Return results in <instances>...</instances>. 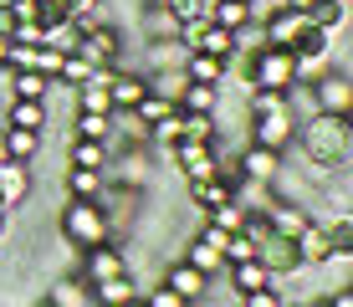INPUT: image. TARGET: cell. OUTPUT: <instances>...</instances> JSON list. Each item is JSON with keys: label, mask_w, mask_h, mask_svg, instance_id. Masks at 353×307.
<instances>
[{"label": "cell", "mask_w": 353, "mask_h": 307, "mask_svg": "<svg viewBox=\"0 0 353 307\" xmlns=\"http://www.w3.org/2000/svg\"><path fill=\"white\" fill-rule=\"evenodd\" d=\"M297 143H302V159H307V175L318 169V179L348 169V154H353V133H348V118H333V113H312L297 123Z\"/></svg>", "instance_id": "6da1fadb"}, {"label": "cell", "mask_w": 353, "mask_h": 307, "mask_svg": "<svg viewBox=\"0 0 353 307\" xmlns=\"http://www.w3.org/2000/svg\"><path fill=\"white\" fill-rule=\"evenodd\" d=\"M57 230H62L67 246H77V251H92V246L108 241V215L97 200H62V210H57Z\"/></svg>", "instance_id": "7a4b0ae2"}, {"label": "cell", "mask_w": 353, "mask_h": 307, "mask_svg": "<svg viewBox=\"0 0 353 307\" xmlns=\"http://www.w3.org/2000/svg\"><path fill=\"white\" fill-rule=\"evenodd\" d=\"M246 88H272V92L297 88V61L287 46H261L256 57H246Z\"/></svg>", "instance_id": "3957f363"}, {"label": "cell", "mask_w": 353, "mask_h": 307, "mask_svg": "<svg viewBox=\"0 0 353 307\" xmlns=\"http://www.w3.org/2000/svg\"><path fill=\"white\" fill-rule=\"evenodd\" d=\"M307 92H312V108H318V113H333V118L353 113V82H348V72L338 67V61L323 72V77L307 82Z\"/></svg>", "instance_id": "277c9868"}, {"label": "cell", "mask_w": 353, "mask_h": 307, "mask_svg": "<svg viewBox=\"0 0 353 307\" xmlns=\"http://www.w3.org/2000/svg\"><path fill=\"white\" fill-rule=\"evenodd\" d=\"M77 57H88L92 67H118V61H123V31H118L113 21H92V26H82Z\"/></svg>", "instance_id": "5b68a950"}, {"label": "cell", "mask_w": 353, "mask_h": 307, "mask_svg": "<svg viewBox=\"0 0 353 307\" xmlns=\"http://www.w3.org/2000/svg\"><path fill=\"white\" fill-rule=\"evenodd\" d=\"M169 164L179 169V179L185 184H200V179H215V164H221V154H215V143H174L169 149Z\"/></svg>", "instance_id": "8992f818"}, {"label": "cell", "mask_w": 353, "mask_h": 307, "mask_svg": "<svg viewBox=\"0 0 353 307\" xmlns=\"http://www.w3.org/2000/svg\"><path fill=\"white\" fill-rule=\"evenodd\" d=\"M251 143H256V149H272V154H287L292 143H297V118H292V108L251 118Z\"/></svg>", "instance_id": "52a82bcc"}, {"label": "cell", "mask_w": 353, "mask_h": 307, "mask_svg": "<svg viewBox=\"0 0 353 307\" xmlns=\"http://www.w3.org/2000/svg\"><path fill=\"white\" fill-rule=\"evenodd\" d=\"M256 261L266 266V272H272V281H282V277H297V272H302L292 236H276V230H266V236L256 241Z\"/></svg>", "instance_id": "ba28073f"}, {"label": "cell", "mask_w": 353, "mask_h": 307, "mask_svg": "<svg viewBox=\"0 0 353 307\" xmlns=\"http://www.w3.org/2000/svg\"><path fill=\"white\" fill-rule=\"evenodd\" d=\"M128 272V256H123V246L118 241H103V246H92V251H82V281H108V277H123Z\"/></svg>", "instance_id": "9c48e42d"}, {"label": "cell", "mask_w": 353, "mask_h": 307, "mask_svg": "<svg viewBox=\"0 0 353 307\" xmlns=\"http://www.w3.org/2000/svg\"><path fill=\"white\" fill-rule=\"evenodd\" d=\"M282 164H287V154L256 149V143H246V149L236 154V169H241V179H246V184H272L276 175H282Z\"/></svg>", "instance_id": "30bf717a"}, {"label": "cell", "mask_w": 353, "mask_h": 307, "mask_svg": "<svg viewBox=\"0 0 353 307\" xmlns=\"http://www.w3.org/2000/svg\"><path fill=\"white\" fill-rule=\"evenodd\" d=\"M149 92V82H143L139 67H113V82H108V103H113V113H128V108H139V97Z\"/></svg>", "instance_id": "8fae6325"}, {"label": "cell", "mask_w": 353, "mask_h": 307, "mask_svg": "<svg viewBox=\"0 0 353 307\" xmlns=\"http://www.w3.org/2000/svg\"><path fill=\"white\" fill-rule=\"evenodd\" d=\"M31 190H36L31 164H10V159H0V210H16V205H26Z\"/></svg>", "instance_id": "7c38bea8"}, {"label": "cell", "mask_w": 353, "mask_h": 307, "mask_svg": "<svg viewBox=\"0 0 353 307\" xmlns=\"http://www.w3.org/2000/svg\"><path fill=\"white\" fill-rule=\"evenodd\" d=\"M164 287L174 292V297H185L190 307H200L205 297H210V277L194 272L190 261H174V266H169V272H164Z\"/></svg>", "instance_id": "4fadbf2b"}, {"label": "cell", "mask_w": 353, "mask_h": 307, "mask_svg": "<svg viewBox=\"0 0 353 307\" xmlns=\"http://www.w3.org/2000/svg\"><path fill=\"white\" fill-rule=\"evenodd\" d=\"M292 246H297V261H302V266H312V272H323V261L333 256V241H327L323 220H307V226L292 236Z\"/></svg>", "instance_id": "5bb4252c"}, {"label": "cell", "mask_w": 353, "mask_h": 307, "mask_svg": "<svg viewBox=\"0 0 353 307\" xmlns=\"http://www.w3.org/2000/svg\"><path fill=\"white\" fill-rule=\"evenodd\" d=\"M0 128H31V133H46V128H52V103H21V97H10L6 113H0Z\"/></svg>", "instance_id": "9a60e30c"}, {"label": "cell", "mask_w": 353, "mask_h": 307, "mask_svg": "<svg viewBox=\"0 0 353 307\" xmlns=\"http://www.w3.org/2000/svg\"><path fill=\"white\" fill-rule=\"evenodd\" d=\"M92 307H133L139 302V281H133V272H123V277H108V281H92Z\"/></svg>", "instance_id": "2e32d148"}, {"label": "cell", "mask_w": 353, "mask_h": 307, "mask_svg": "<svg viewBox=\"0 0 353 307\" xmlns=\"http://www.w3.org/2000/svg\"><path fill=\"white\" fill-rule=\"evenodd\" d=\"M103 190H108L103 169H77V164L62 169V200H97Z\"/></svg>", "instance_id": "e0dca14e"}, {"label": "cell", "mask_w": 353, "mask_h": 307, "mask_svg": "<svg viewBox=\"0 0 353 307\" xmlns=\"http://www.w3.org/2000/svg\"><path fill=\"white\" fill-rule=\"evenodd\" d=\"M36 154H41V133L0 128V159H10V164H36Z\"/></svg>", "instance_id": "ac0fdd59"}, {"label": "cell", "mask_w": 353, "mask_h": 307, "mask_svg": "<svg viewBox=\"0 0 353 307\" xmlns=\"http://www.w3.org/2000/svg\"><path fill=\"white\" fill-rule=\"evenodd\" d=\"M302 26H307V16H297V10H272V16L261 21V36H266V46H287L292 52V41H297Z\"/></svg>", "instance_id": "d6986e66"}, {"label": "cell", "mask_w": 353, "mask_h": 307, "mask_svg": "<svg viewBox=\"0 0 353 307\" xmlns=\"http://www.w3.org/2000/svg\"><path fill=\"white\" fill-rule=\"evenodd\" d=\"M46 307H92V292L82 277H57L46 287Z\"/></svg>", "instance_id": "ffe728a7"}, {"label": "cell", "mask_w": 353, "mask_h": 307, "mask_svg": "<svg viewBox=\"0 0 353 307\" xmlns=\"http://www.w3.org/2000/svg\"><path fill=\"white\" fill-rule=\"evenodd\" d=\"M6 88H10V97H21V103H46L57 82H46L41 72H6Z\"/></svg>", "instance_id": "44dd1931"}, {"label": "cell", "mask_w": 353, "mask_h": 307, "mask_svg": "<svg viewBox=\"0 0 353 307\" xmlns=\"http://www.w3.org/2000/svg\"><path fill=\"white\" fill-rule=\"evenodd\" d=\"M205 21L221 26V31H241L251 21V6L246 0H210V6H205Z\"/></svg>", "instance_id": "7402d4cb"}, {"label": "cell", "mask_w": 353, "mask_h": 307, "mask_svg": "<svg viewBox=\"0 0 353 307\" xmlns=\"http://www.w3.org/2000/svg\"><path fill=\"white\" fill-rule=\"evenodd\" d=\"M179 261H190V266H194V272H205V277H210V281H215V277H221V272H225V256H221V251H215V246H205L200 236H190V241H185V256H179Z\"/></svg>", "instance_id": "603a6c76"}, {"label": "cell", "mask_w": 353, "mask_h": 307, "mask_svg": "<svg viewBox=\"0 0 353 307\" xmlns=\"http://www.w3.org/2000/svg\"><path fill=\"white\" fill-rule=\"evenodd\" d=\"M185 77L221 88V82H225V61H221V57H205V52H185Z\"/></svg>", "instance_id": "cb8c5ba5"}, {"label": "cell", "mask_w": 353, "mask_h": 307, "mask_svg": "<svg viewBox=\"0 0 353 307\" xmlns=\"http://www.w3.org/2000/svg\"><path fill=\"white\" fill-rule=\"evenodd\" d=\"M215 108H221V88H210V82H185L179 113H215Z\"/></svg>", "instance_id": "d4e9b609"}, {"label": "cell", "mask_w": 353, "mask_h": 307, "mask_svg": "<svg viewBox=\"0 0 353 307\" xmlns=\"http://www.w3.org/2000/svg\"><path fill=\"white\" fill-rule=\"evenodd\" d=\"M307 21H312V26H318V31L338 36V31H343V21H348V0H312Z\"/></svg>", "instance_id": "484cf974"}, {"label": "cell", "mask_w": 353, "mask_h": 307, "mask_svg": "<svg viewBox=\"0 0 353 307\" xmlns=\"http://www.w3.org/2000/svg\"><path fill=\"white\" fill-rule=\"evenodd\" d=\"M292 57H333V36L318 31V26L307 21V26L297 31V41H292Z\"/></svg>", "instance_id": "4316f807"}, {"label": "cell", "mask_w": 353, "mask_h": 307, "mask_svg": "<svg viewBox=\"0 0 353 307\" xmlns=\"http://www.w3.org/2000/svg\"><path fill=\"white\" fill-rule=\"evenodd\" d=\"M225 272H230V287H236V292H256V287H266V281H272V272H266L256 256H251V261L225 266Z\"/></svg>", "instance_id": "83f0119b"}, {"label": "cell", "mask_w": 353, "mask_h": 307, "mask_svg": "<svg viewBox=\"0 0 353 307\" xmlns=\"http://www.w3.org/2000/svg\"><path fill=\"white\" fill-rule=\"evenodd\" d=\"M72 128H77V139L108 143L113 139V113H72Z\"/></svg>", "instance_id": "f1b7e54d"}, {"label": "cell", "mask_w": 353, "mask_h": 307, "mask_svg": "<svg viewBox=\"0 0 353 307\" xmlns=\"http://www.w3.org/2000/svg\"><path fill=\"white\" fill-rule=\"evenodd\" d=\"M67 164H77V169H108V143H92V139H72V149H67Z\"/></svg>", "instance_id": "f546056e"}, {"label": "cell", "mask_w": 353, "mask_h": 307, "mask_svg": "<svg viewBox=\"0 0 353 307\" xmlns=\"http://www.w3.org/2000/svg\"><path fill=\"white\" fill-rule=\"evenodd\" d=\"M77 41H82V26H77V21H52V26H46V41H41V46H52V52L72 57V52H77Z\"/></svg>", "instance_id": "4dcf8cb0"}, {"label": "cell", "mask_w": 353, "mask_h": 307, "mask_svg": "<svg viewBox=\"0 0 353 307\" xmlns=\"http://www.w3.org/2000/svg\"><path fill=\"white\" fill-rule=\"evenodd\" d=\"M133 118L143 123V128H154V123H164L169 113H174V103H169V97H159V92H143L139 97V108H128Z\"/></svg>", "instance_id": "1f68e13d"}, {"label": "cell", "mask_w": 353, "mask_h": 307, "mask_svg": "<svg viewBox=\"0 0 353 307\" xmlns=\"http://www.w3.org/2000/svg\"><path fill=\"white\" fill-rule=\"evenodd\" d=\"M205 226H215V230H241V226H246V205H241V200L215 205V210H205Z\"/></svg>", "instance_id": "d6a6232c"}, {"label": "cell", "mask_w": 353, "mask_h": 307, "mask_svg": "<svg viewBox=\"0 0 353 307\" xmlns=\"http://www.w3.org/2000/svg\"><path fill=\"white\" fill-rule=\"evenodd\" d=\"M179 123H185L190 143H215V113H179ZM185 139H179V143H185Z\"/></svg>", "instance_id": "836d02e7"}, {"label": "cell", "mask_w": 353, "mask_h": 307, "mask_svg": "<svg viewBox=\"0 0 353 307\" xmlns=\"http://www.w3.org/2000/svg\"><path fill=\"white\" fill-rule=\"evenodd\" d=\"M159 6L179 21V26H194V21H205V6H210V0H159Z\"/></svg>", "instance_id": "e575fe53"}, {"label": "cell", "mask_w": 353, "mask_h": 307, "mask_svg": "<svg viewBox=\"0 0 353 307\" xmlns=\"http://www.w3.org/2000/svg\"><path fill=\"white\" fill-rule=\"evenodd\" d=\"M241 307H287V297H282L276 281H266V287H256V292H241Z\"/></svg>", "instance_id": "d590c367"}, {"label": "cell", "mask_w": 353, "mask_h": 307, "mask_svg": "<svg viewBox=\"0 0 353 307\" xmlns=\"http://www.w3.org/2000/svg\"><path fill=\"white\" fill-rule=\"evenodd\" d=\"M139 302H143V307H190L185 297H174V292H169L164 281H154V287H143V292H139Z\"/></svg>", "instance_id": "8d00e7d4"}, {"label": "cell", "mask_w": 353, "mask_h": 307, "mask_svg": "<svg viewBox=\"0 0 353 307\" xmlns=\"http://www.w3.org/2000/svg\"><path fill=\"white\" fill-rule=\"evenodd\" d=\"M62 52H52V46H41V52H36V72H41V77L46 82H57V77H62Z\"/></svg>", "instance_id": "74e56055"}, {"label": "cell", "mask_w": 353, "mask_h": 307, "mask_svg": "<svg viewBox=\"0 0 353 307\" xmlns=\"http://www.w3.org/2000/svg\"><path fill=\"white\" fill-rule=\"evenodd\" d=\"M10 41H21V46H41V41H46V26H41V21H21V26H10Z\"/></svg>", "instance_id": "f35d334b"}, {"label": "cell", "mask_w": 353, "mask_h": 307, "mask_svg": "<svg viewBox=\"0 0 353 307\" xmlns=\"http://www.w3.org/2000/svg\"><path fill=\"white\" fill-rule=\"evenodd\" d=\"M6 46H10V36H0V67H6Z\"/></svg>", "instance_id": "ab89813d"}, {"label": "cell", "mask_w": 353, "mask_h": 307, "mask_svg": "<svg viewBox=\"0 0 353 307\" xmlns=\"http://www.w3.org/2000/svg\"><path fill=\"white\" fill-rule=\"evenodd\" d=\"M307 307H333V302H327V297H312V302H307Z\"/></svg>", "instance_id": "60d3db41"}, {"label": "cell", "mask_w": 353, "mask_h": 307, "mask_svg": "<svg viewBox=\"0 0 353 307\" xmlns=\"http://www.w3.org/2000/svg\"><path fill=\"white\" fill-rule=\"evenodd\" d=\"M6 220H10V210H0V236H6Z\"/></svg>", "instance_id": "b9f144b4"}, {"label": "cell", "mask_w": 353, "mask_h": 307, "mask_svg": "<svg viewBox=\"0 0 353 307\" xmlns=\"http://www.w3.org/2000/svg\"><path fill=\"white\" fill-rule=\"evenodd\" d=\"M246 6H251V0H246Z\"/></svg>", "instance_id": "7bdbcfd3"}]
</instances>
